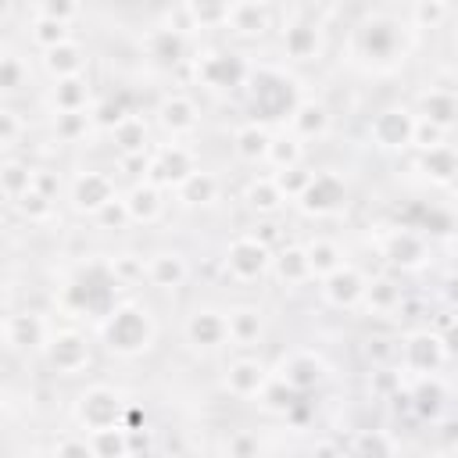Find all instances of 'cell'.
<instances>
[{
	"label": "cell",
	"instance_id": "30",
	"mask_svg": "<svg viewBox=\"0 0 458 458\" xmlns=\"http://www.w3.org/2000/svg\"><path fill=\"white\" fill-rule=\"evenodd\" d=\"M122 200H125L129 222H136V225H150V222H157L161 211H165L161 190H157L154 182H147V179H136V182L122 193Z\"/></svg>",
	"mask_w": 458,
	"mask_h": 458
},
{
	"label": "cell",
	"instance_id": "5",
	"mask_svg": "<svg viewBox=\"0 0 458 458\" xmlns=\"http://www.w3.org/2000/svg\"><path fill=\"white\" fill-rule=\"evenodd\" d=\"M451 361V340H444L440 333L426 329H411L397 340V369L404 376H437L444 372Z\"/></svg>",
	"mask_w": 458,
	"mask_h": 458
},
{
	"label": "cell",
	"instance_id": "16",
	"mask_svg": "<svg viewBox=\"0 0 458 458\" xmlns=\"http://www.w3.org/2000/svg\"><path fill=\"white\" fill-rule=\"evenodd\" d=\"M118 197V186L107 172H97V168H82L72 182H68V200L79 215H97L104 204H111Z\"/></svg>",
	"mask_w": 458,
	"mask_h": 458
},
{
	"label": "cell",
	"instance_id": "34",
	"mask_svg": "<svg viewBox=\"0 0 458 458\" xmlns=\"http://www.w3.org/2000/svg\"><path fill=\"white\" fill-rule=\"evenodd\" d=\"M43 68L50 79H72V75H86V47L72 36L50 50H43Z\"/></svg>",
	"mask_w": 458,
	"mask_h": 458
},
{
	"label": "cell",
	"instance_id": "28",
	"mask_svg": "<svg viewBox=\"0 0 458 458\" xmlns=\"http://www.w3.org/2000/svg\"><path fill=\"white\" fill-rule=\"evenodd\" d=\"M47 104L54 114L61 111H89L93 107V86L86 75H72V79H54Z\"/></svg>",
	"mask_w": 458,
	"mask_h": 458
},
{
	"label": "cell",
	"instance_id": "40",
	"mask_svg": "<svg viewBox=\"0 0 458 458\" xmlns=\"http://www.w3.org/2000/svg\"><path fill=\"white\" fill-rule=\"evenodd\" d=\"M301 247H304V258H308L311 279H322V276L336 272V268L347 261L344 247H340L336 240H329V236H311V240H308V243H301Z\"/></svg>",
	"mask_w": 458,
	"mask_h": 458
},
{
	"label": "cell",
	"instance_id": "36",
	"mask_svg": "<svg viewBox=\"0 0 458 458\" xmlns=\"http://www.w3.org/2000/svg\"><path fill=\"white\" fill-rule=\"evenodd\" d=\"M243 204H247L254 215H261V218H276L290 200L279 193L276 179L265 172V175H250V179H247V186H243Z\"/></svg>",
	"mask_w": 458,
	"mask_h": 458
},
{
	"label": "cell",
	"instance_id": "14",
	"mask_svg": "<svg viewBox=\"0 0 458 458\" xmlns=\"http://www.w3.org/2000/svg\"><path fill=\"white\" fill-rule=\"evenodd\" d=\"M344 200H347V179L333 168H315V175L308 179V186L297 197V208L311 218H326L336 208H344Z\"/></svg>",
	"mask_w": 458,
	"mask_h": 458
},
{
	"label": "cell",
	"instance_id": "62",
	"mask_svg": "<svg viewBox=\"0 0 458 458\" xmlns=\"http://www.w3.org/2000/svg\"><path fill=\"white\" fill-rule=\"evenodd\" d=\"M7 14H11V7H7V4H0V18H7Z\"/></svg>",
	"mask_w": 458,
	"mask_h": 458
},
{
	"label": "cell",
	"instance_id": "18",
	"mask_svg": "<svg viewBox=\"0 0 458 458\" xmlns=\"http://www.w3.org/2000/svg\"><path fill=\"white\" fill-rule=\"evenodd\" d=\"M182 336L186 344H193L197 351H218L229 344V329H225V311L222 308H193L182 322Z\"/></svg>",
	"mask_w": 458,
	"mask_h": 458
},
{
	"label": "cell",
	"instance_id": "38",
	"mask_svg": "<svg viewBox=\"0 0 458 458\" xmlns=\"http://www.w3.org/2000/svg\"><path fill=\"white\" fill-rule=\"evenodd\" d=\"M344 454L347 458H397V440L383 426H365V429H358L351 437Z\"/></svg>",
	"mask_w": 458,
	"mask_h": 458
},
{
	"label": "cell",
	"instance_id": "26",
	"mask_svg": "<svg viewBox=\"0 0 458 458\" xmlns=\"http://www.w3.org/2000/svg\"><path fill=\"white\" fill-rule=\"evenodd\" d=\"M143 279L157 290H179L190 279V261L182 250H154L143 261Z\"/></svg>",
	"mask_w": 458,
	"mask_h": 458
},
{
	"label": "cell",
	"instance_id": "55",
	"mask_svg": "<svg viewBox=\"0 0 458 458\" xmlns=\"http://www.w3.org/2000/svg\"><path fill=\"white\" fill-rule=\"evenodd\" d=\"M54 458H97L86 433H64L57 444H54Z\"/></svg>",
	"mask_w": 458,
	"mask_h": 458
},
{
	"label": "cell",
	"instance_id": "15",
	"mask_svg": "<svg viewBox=\"0 0 458 458\" xmlns=\"http://www.w3.org/2000/svg\"><path fill=\"white\" fill-rule=\"evenodd\" d=\"M411 125H415V111L408 104H386L369 118V140L379 150H408Z\"/></svg>",
	"mask_w": 458,
	"mask_h": 458
},
{
	"label": "cell",
	"instance_id": "48",
	"mask_svg": "<svg viewBox=\"0 0 458 458\" xmlns=\"http://www.w3.org/2000/svg\"><path fill=\"white\" fill-rule=\"evenodd\" d=\"M268 175L276 179V186H279V193H283L286 200H297V197H301V190L308 186V179L315 175V168H308V165H293V168L268 172Z\"/></svg>",
	"mask_w": 458,
	"mask_h": 458
},
{
	"label": "cell",
	"instance_id": "58",
	"mask_svg": "<svg viewBox=\"0 0 458 458\" xmlns=\"http://www.w3.org/2000/svg\"><path fill=\"white\" fill-rule=\"evenodd\" d=\"M258 451H261V444L247 429H240V433H233L225 440V458H258Z\"/></svg>",
	"mask_w": 458,
	"mask_h": 458
},
{
	"label": "cell",
	"instance_id": "2",
	"mask_svg": "<svg viewBox=\"0 0 458 458\" xmlns=\"http://www.w3.org/2000/svg\"><path fill=\"white\" fill-rule=\"evenodd\" d=\"M122 283L111 268V258H86L82 265H75L72 279L61 290V308L86 315L93 322H100L122 297H118Z\"/></svg>",
	"mask_w": 458,
	"mask_h": 458
},
{
	"label": "cell",
	"instance_id": "11",
	"mask_svg": "<svg viewBox=\"0 0 458 458\" xmlns=\"http://www.w3.org/2000/svg\"><path fill=\"white\" fill-rule=\"evenodd\" d=\"M272 376L283 379L293 394L304 397L308 390H318V386L326 383L329 365H326V358H322L315 347H293V351H286V354L279 358V365L272 369Z\"/></svg>",
	"mask_w": 458,
	"mask_h": 458
},
{
	"label": "cell",
	"instance_id": "27",
	"mask_svg": "<svg viewBox=\"0 0 458 458\" xmlns=\"http://www.w3.org/2000/svg\"><path fill=\"white\" fill-rule=\"evenodd\" d=\"M47 336H50V326H47V318L39 311L21 308V311H11L4 318V340L11 347H18V351H36V347L47 344Z\"/></svg>",
	"mask_w": 458,
	"mask_h": 458
},
{
	"label": "cell",
	"instance_id": "54",
	"mask_svg": "<svg viewBox=\"0 0 458 458\" xmlns=\"http://www.w3.org/2000/svg\"><path fill=\"white\" fill-rule=\"evenodd\" d=\"M190 11H193V25L197 29H225L229 4H193L190 0Z\"/></svg>",
	"mask_w": 458,
	"mask_h": 458
},
{
	"label": "cell",
	"instance_id": "45",
	"mask_svg": "<svg viewBox=\"0 0 458 458\" xmlns=\"http://www.w3.org/2000/svg\"><path fill=\"white\" fill-rule=\"evenodd\" d=\"M25 190H32V165H25V161H0V193L18 200Z\"/></svg>",
	"mask_w": 458,
	"mask_h": 458
},
{
	"label": "cell",
	"instance_id": "31",
	"mask_svg": "<svg viewBox=\"0 0 458 458\" xmlns=\"http://www.w3.org/2000/svg\"><path fill=\"white\" fill-rule=\"evenodd\" d=\"M401 304H404V290H401V283L394 276L383 272V276L365 279V290H361V304L358 308H365L372 315H394V311H401Z\"/></svg>",
	"mask_w": 458,
	"mask_h": 458
},
{
	"label": "cell",
	"instance_id": "29",
	"mask_svg": "<svg viewBox=\"0 0 458 458\" xmlns=\"http://www.w3.org/2000/svg\"><path fill=\"white\" fill-rule=\"evenodd\" d=\"M111 140H114V150L118 157H147L150 154V125L143 114L129 111L114 129H111Z\"/></svg>",
	"mask_w": 458,
	"mask_h": 458
},
{
	"label": "cell",
	"instance_id": "32",
	"mask_svg": "<svg viewBox=\"0 0 458 458\" xmlns=\"http://www.w3.org/2000/svg\"><path fill=\"white\" fill-rule=\"evenodd\" d=\"M225 329L233 347H254L265 336V315L254 304H233L225 311Z\"/></svg>",
	"mask_w": 458,
	"mask_h": 458
},
{
	"label": "cell",
	"instance_id": "33",
	"mask_svg": "<svg viewBox=\"0 0 458 458\" xmlns=\"http://www.w3.org/2000/svg\"><path fill=\"white\" fill-rule=\"evenodd\" d=\"M268 272H272L276 283H283V286L311 283V268H308V258H304V247H301V243L272 247V265H268Z\"/></svg>",
	"mask_w": 458,
	"mask_h": 458
},
{
	"label": "cell",
	"instance_id": "59",
	"mask_svg": "<svg viewBox=\"0 0 458 458\" xmlns=\"http://www.w3.org/2000/svg\"><path fill=\"white\" fill-rule=\"evenodd\" d=\"M111 268H114V276H118L122 286L132 283V279H143V258H136V254H118V258H111Z\"/></svg>",
	"mask_w": 458,
	"mask_h": 458
},
{
	"label": "cell",
	"instance_id": "46",
	"mask_svg": "<svg viewBox=\"0 0 458 458\" xmlns=\"http://www.w3.org/2000/svg\"><path fill=\"white\" fill-rule=\"evenodd\" d=\"M297 401H301V394H293V390H290L283 379H276V376H268L265 390L258 394V404H261L265 411H272V415H286Z\"/></svg>",
	"mask_w": 458,
	"mask_h": 458
},
{
	"label": "cell",
	"instance_id": "1",
	"mask_svg": "<svg viewBox=\"0 0 458 458\" xmlns=\"http://www.w3.org/2000/svg\"><path fill=\"white\" fill-rule=\"evenodd\" d=\"M408 36L411 25L404 21V11H369L354 29H351V54L369 64V68H394L408 54Z\"/></svg>",
	"mask_w": 458,
	"mask_h": 458
},
{
	"label": "cell",
	"instance_id": "61",
	"mask_svg": "<svg viewBox=\"0 0 458 458\" xmlns=\"http://www.w3.org/2000/svg\"><path fill=\"white\" fill-rule=\"evenodd\" d=\"M311 458H344V451H340L333 440H318V444L311 447Z\"/></svg>",
	"mask_w": 458,
	"mask_h": 458
},
{
	"label": "cell",
	"instance_id": "19",
	"mask_svg": "<svg viewBox=\"0 0 458 458\" xmlns=\"http://www.w3.org/2000/svg\"><path fill=\"white\" fill-rule=\"evenodd\" d=\"M157 125L172 136V140H182V136H193L197 132V125H200V107H197V100L190 97V93H165L161 100H157Z\"/></svg>",
	"mask_w": 458,
	"mask_h": 458
},
{
	"label": "cell",
	"instance_id": "6",
	"mask_svg": "<svg viewBox=\"0 0 458 458\" xmlns=\"http://www.w3.org/2000/svg\"><path fill=\"white\" fill-rule=\"evenodd\" d=\"M193 75H197L200 86H208L215 93H225V89L247 86L250 61L240 50H229V47H208V50H197Z\"/></svg>",
	"mask_w": 458,
	"mask_h": 458
},
{
	"label": "cell",
	"instance_id": "60",
	"mask_svg": "<svg viewBox=\"0 0 458 458\" xmlns=\"http://www.w3.org/2000/svg\"><path fill=\"white\" fill-rule=\"evenodd\" d=\"M32 190H39L43 197L57 200V190H61L57 172H50V168H32Z\"/></svg>",
	"mask_w": 458,
	"mask_h": 458
},
{
	"label": "cell",
	"instance_id": "53",
	"mask_svg": "<svg viewBox=\"0 0 458 458\" xmlns=\"http://www.w3.org/2000/svg\"><path fill=\"white\" fill-rule=\"evenodd\" d=\"M25 75H29V68H25L21 57H14V54H4L0 57V93L21 89L25 86Z\"/></svg>",
	"mask_w": 458,
	"mask_h": 458
},
{
	"label": "cell",
	"instance_id": "4",
	"mask_svg": "<svg viewBox=\"0 0 458 458\" xmlns=\"http://www.w3.org/2000/svg\"><path fill=\"white\" fill-rule=\"evenodd\" d=\"M247 93H250L254 122H261V125L279 122V118L286 122L293 104L301 100L297 82L290 75H283L279 68H254V64H250V75H247Z\"/></svg>",
	"mask_w": 458,
	"mask_h": 458
},
{
	"label": "cell",
	"instance_id": "25",
	"mask_svg": "<svg viewBox=\"0 0 458 458\" xmlns=\"http://www.w3.org/2000/svg\"><path fill=\"white\" fill-rule=\"evenodd\" d=\"M276 25V11L268 4H254V0H240V4H229L225 11V29L240 39H261L268 29Z\"/></svg>",
	"mask_w": 458,
	"mask_h": 458
},
{
	"label": "cell",
	"instance_id": "20",
	"mask_svg": "<svg viewBox=\"0 0 458 458\" xmlns=\"http://www.w3.org/2000/svg\"><path fill=\"white\" fill-rule=\"evenodd\" d=\"M268 376H272V369H268L261 358L240 354V358H233V361L225 365L222 386H225V394H233V397H240V401H250V397H258V394L265 390Z\"/></svg>",
	"mask_w": 458,
	"mask_h": 458
},
{
	"label": "cell",
	"instance_id": "22",
	"mask_svg": "<svg viewBox=\"0 0 458 458\" xmlns=\"http://www.w3.org/2000/svg\"><path fill=\"white\" fill-rule=\"evenodd\" d=\"M411 111H415L419 118L433 122L437 129L451 132L454 122H458V93H454L451 82H433V86H426V89L415 97V107H411Z\"/></svg>",
	"mask_w": 458,
	"mask_h": 458
},
{
	"label": "cell",
	"instance_id": "9",
	"mask_svg": "<svg viewBox=\"0 0 458 458\" xmlns=\"http://www.w3.org/2000/svg\"><path fill=\"white\" fill-rule=\"evenodd\" d=\"M193 168H200L197 165V154L182 143V140H168V143H157V147H150V154H147V172H143V179L147 182H154L157 190H175Z\"/></svg>",
	"mask_w": 458,
	"mask_h": 458
},
{
	"label": "cell",
	"instance_id": "24",
	"mask_svg": "<svg viewBox=\"0 0 458 458\" xmlns=\"http://www.w3.org/2000/svg\"><path fill=\"white\" fill-rule=\"evenodd\" d=\"M140 50L147 54V61H154L157 68H175L186 61V50H190V39L168 25H150L140 39Z\"/></svg>",
	"mask_w": 458,
	"mask_h": 458
},
{
	"label": "cell",
	"instance_id": "63",
	"mask_svg": "<svg viewBox=\"0 0 458 458\" xmlns=\"http://www.w3.org/2000/svg\"><path fill=\"white\" fill-rule=\"evenodd\" d=\"M4 54H7V50H4V43H0V57H4Z\"/></svg>",
	"mask_w": 458,
	"mask_h": 458
},
{
	"label": "cell",
	"instance_id": "3",
	"mask_svg": "<svg viewBox=\"0 0 458 458\" xmlns=\"http://www.w3.org/2000/svg\"><path fill=\"white\" fill-rule=\"evenodd\" d=\"M97 336H100V344H104L111 354H118V358H136V354H143V351L154 344L157 326H154V315H150L147 304L125 297V301H118V304L97 322Z\"/></svg>",
	"mask_w": 458,
	"mask_h": 458
},
{
	"label": "cell",
	"instance_id": "10",
	"mask_svg": "<svg viewBox=\"0 0 458 458\" xmlns=\"http://www.w3.org/2000/svg\"><path fill=\"white\" fill-rule=\"evenodd\" d=\"M43 354H47V365L61 376H75L82 369H89L93 361V344L82 329L75 326H64V329H50L47 344H43Z\"/></svg>",
	"mask_w": 458,
	"mask_h": 458
},
{
	"label": "cell",
	"instance_id": "49",
	"mask_svg": "<svg viewBox=\"0 0 458 458\" xmlns=\"http://www.w3.org/2000/svg\"><path fill=\"white\" fill-rule=\"evenodd\" d=\"M14 208H18V215H21V218H29V222H47V218L54 215L57 200L43 197L39 190H25V193L14 200Z\"/></svg>",
	"mask_w": 458,
	"mask_h": 458
},
{
	"label": "cell",
	"instance_id": "37",
	"mask_svg": "<svg viewBox=\"0 0 458 458\" xmlns=\"http://www.w3.org/2000/svg\"><path fill=\"white\" fill-rule=\"evenodd\" d=\"M415 168L422 172V179H429L433 186H451L454 172H458V154L451 143H440V147H429V150H419L415 154Z\"/></svg>",
	"mask_w": 458,
	"mask_h": 458
},
{
	"label": "cell",
	"instance_id": "23",
	"mask_svg": "<svg viewBox=\"0 0 458 458\" xmlns=\"http://www.w3.org/2000/svg\"><path fill=\"white\" fill-rule=\"evenodd\" d=\"M404 401L411 404V411H415L419 419L437 422V419L444 415L447 401H451V386H447V379H444L440 372H437V376H415L411 386L404 390Z\"/></svg>",
	"mask_w": 458,
	"mask_h": 458
},
{
	"label": "cell",
	"instance_id": "8",
	"mask_svg": "<svg viewBox=\"0 0 458 458\" xmlns=\"http://www.w3.org/2000/svg\"><path fill=\"white\" fill-rule=\"evenodd\" d=\"M279 50H283L286 61H297V64L318 61V54H322V21L308 7L290 11L279 25Z\"/></svg>",
	"mask_w": 458,
	"mask_h": 458
},
{
	"label": "cell",
	"instance_id": "43",
	"mask_svg": "<svg viewBox=\"0 0 458 458\" xmlns=\"http://www.w3.org/2000/svg\"><path fill=\"white\" fill-rule=\"evenodd\" d=\"M89 447L97 458H129V433L122 426H111V429H97V433H86Z\"/></svg>",
	"mask_w": 458,
	"mask_h": 458
},
{
	"label": "cell",
	"instance_id": "50",
	"mask_svg": "<svg viewBox=\"0 0 458 458\" xmlns=\"http://www.w3.org/2000/svg\"><path fill=\"white\" fill-rule=\"evenodd\" d=\"M125 114H129V111H125V104H122V100H114V97H100V100H93V107H89L93 129H104V132H111Z\"/></svg>",
	"mask_w": 458,
	"mask_h": 458
},
{
	"label": "cell",
	"instance_id": "44",
	"mask_svg": "<svg viewBox=\"0 0 458 458\" xmlns=\"http://www.w3.org/2000/svg\"><path fill=\"white\" fill-rule=\"evenodd\" d=\"M89 132H93L89 111H61V114H54V136H57L61 143H79V140H86Z\"/></svg>",
	"mask_w": 458,
	"mask_h": 458
},
{
	"label": "cell",
	"instance_id": "52",
	"mask_svg": "<svg viewBox=\"0 0 458 458\" xmlns=\"http://www.w3.org/2000/svg\"><path fill=\"white\" fill-rule=\"evenodd\" d=\"M447 136L451 132H444V129H437L433 122H426V118H419L415 114V125H411V147L408 150H429V147H440V143H447Z\"/></svg>",
	"mask_w": 458,
	"mask_h": 458
},
{
	"label": "cell",
	"instance_id": "51",
	"mask_svg": "<svg viewBox=\"0 0 458 458\" xmlns=\"http://www.w3.org/2000/svg\"><path fill=\"white\" fill-rule=\"evenodd\" d=\"M32 14H36V18L61 21V25H72V21L82 14V7H79L75 0H39V4H32Z\"/></svg>",
	"mask_w": 458,
	"mask_h": 458
},
{
	"label": "cell",
	"instance_id": "21",
	"mask_svg": "<svg viewBox=\"0 0 458 458\" xmlns=\"http://www.w3.org/2000/svg\"><path fill=\"white\" fill-rule=\"evenodd\" d=\"M329 129H333V114H329V107H326L322 100H315V97H301V100L293 104V111L286 114V132H290L293 140H301V143L326 140Z\"/></svg>",
	"mask_w": 458,
	"mask_h": 458
},
{
	"label": "cell",
	"instance_id": "13",
	"mask_svg": "<svg viewBox=\"0 0 458 458\" xmlns=\"http://www.w3.org/2000/svg\"><path fill=\"white\" fill-rule=\"evenodd\" d=\"M268 265H272V250L250 236V233H240L225 243V272L236 279V283H258L268 276Z\"/></svg>",
	"mask_w": 458,
	"mask_h": 458
},
{
	"label": "cell",
	"instance_id": "17",
	"mask_svg": "<svg viewBox=\"0 0 458 458\" xmlns=\"http://www.w3.org/2000/svg\"><path fill=\"white\" fill-rule=\"evenodd\" d=\"M365 279H369V276H365L358 265L344 261L336 272H329V276L318 279V293H322V301H326L329 308H336V311H351V308L361 304Z\"/></svg>",
	"mask_w": 458,
	"mask_h": 458
},
{
	"label": "cell",
	"instance_id": "39",
	"mask_svg": "<svg viewBox=\"0 0 458 458\" xmlns=\"http://www.w3.org/2000/svg\"><path fill=\"white\" fill-rule=\"evenodd\" d=\"M218 175L215 172H208V168H193L179 186H175V197H179V204H186V208H208L215 197H218Z\"/></svg>",
	"mask_w": 458,
	"mask_h": 458
},
{
	"label": "cell",
	"instance_id": "42",
	"mask_svg": "<svg viewBox=\"0 0 458 458\" xmlns=\"http://www.w3.org/2000/svg\"><path fill=\"white\" fill-rule=\"evenodd\" d=\"M451 14H454V7L447 0H415L404 7V21L411 29H440Z\"/></svg>",
	"mask_w": 458,
	"mask_h": 458
},
{
	"label": "cell",
	"instance_id": "64",
	"mask_svg": "<svg viewBox=\"0 0 458 458\" xmlns=\"http://www.w3.org/2000/svg\"><path fill=\"white\" fill-rule=\"evenodd\" d=\"M175 458H179V454H175Z\"/></svg>",
	"mask_w": 458,
	"mask_h": 458
},
{
	"label": "cell",
	"instance_id": "35",
	"mask_svg": "<svg viewBox=\"0 0 458 458\" xmlns=\"http://www.w3.org/2000/svg\"><path fill=\"white\" fill-rule=\"evenodd\" d=\"M268 140H272V129L261 125V122H240L233 129V154L243 161V165H265V154H268Z\"/></svg>",
	"mask_w": 458,
	"mask_h": 458
},
{
	"label": "cell",
	"instance_id": "12",
	"mask_svg": "<svg viewBox=\"0 0 458 458\" xmlns=\"http://www.w3.org/2000/svg\"><path fill=\"white\" fill-rule=\"evenodd\" d=\"M379 254L390 268H401V272H411V268H422L426 258H429V240L422 229L415 225H390L379 240Z\"/></svg>",
	"mask_w": 458,
	"mask_h": 458
},
{
	"label": "cell",
	"instance_id": "57",
	"mask_svg": "<svg viewBox=\"0 0 458 458\" xmlns=\"http://www.w3.org/2000/svg\"><path fill=\"white\" fill-rule=\"evenodd\" d=\"M21 132H25L21 114H18L14 107L0 104V147H14V143L21 140Z\"/></svg>",
	"mask_w": 458,
	"mask_h": 458
},
{
	"label": "cell",
	"instance_id": "41",
	"mask_svg": "<svg viewBox=\"0 0 458 458\" xmlns=\"http://www.w3.org/2000/svg\"><path fill=\"white\" fill-rule=\"evenodd\" d=\"M265 165L272 172H283V168H293V165H304V143L293 140L286 129L272 132L268 140V154H265Z\"/></svg>",
	"mask_w": 458,
	"mask_h": 458
},
{
	"label": "cell",
	"instance_id": "7",
	"mask_svg": "<svg viewBox=\"0 0 458 458\" xmlns=\"http://www.w3.org/2000/svg\"><path fill=\"white\" fill-rule=\"evenodd\" d=\"M125 404H129V401H125L114 386H107V383H89V386L75 397V422H79V429H86V433L122 426Z\"/></svg>",
	"mask_w": 458,
	"mask_h": 458
},
{
	"label": "cell",
	"instance_id": "47",
	"mask_svg": "<svg viewBox=\"0 0 458 458\" xmlns=\"http://www.w3.org/2000/svg\"><path fill=\"white\" fill-rule=\"evenodd\" d=\"M29 39H32V43L39 47V54H43V50H50V47L72 39V25H61V21H50V18H36V14H32Z\"/></svg>",
	"mask_w": 458,
	"mask_h": 458
},
{
	"label": "cell",
	"instance_id": "56",
	"mask_svg": "<svg viewBox=\"0 0 458 458\" xmlns=\"http://www.w3.org/2000/svg\"><path fill=\"white\" fill-rule=\"evenodd\" d=\"M93 222H97L100 229H125V225H129V211H125L122 193H118L111 204H104V208L93 215Z\"/></svg>",
	"mask_w": 458,
	"mask_h": 458
}]
</instances>
